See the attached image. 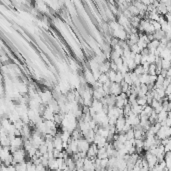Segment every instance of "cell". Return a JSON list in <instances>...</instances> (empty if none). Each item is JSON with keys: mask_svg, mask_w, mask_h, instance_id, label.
I'll use <instances>...</instances> for the list:
<instances>
[{"mask_svg": "<svg viewBox=\"0 0 171 171\" xmlns=\"http://www.w3.org/2000/svg\"><path fill=\"white\" fill-rule=\"evenodd\" d=\"M12 155H13V165L15 166L18 163L26 161L25 159H26V155H27V152L25 151L24 148H20V149L13 152Z\"/></svg>", "mask_w": 171, "mask_h": 171, "instance_id": "1", "label": "cell"}, {"mask_svg": "<svg viewBox=\"0 0 171 171\" xmlns=\"http://www.w3.org/2000/svg\"><path fill=\"white\" fill-rule=\"evenodd\" d=\"M144 159H145L146 162L148 163V166H149L150 171L155 165H157L159 163L158 158L155 156L154 154H152L150 151H145V153H144Z\"/></svg>", "mask_w": 171, "mask_h": 171, "instance_id": "2", "label": "cell"}, {"mask_svg": "<svg viewBox=\"0 0 171 171\" xmlns=\"http://www.w3.org/2000/svg\"><path fill=\"white\" fill-rule=\"evenodd\" d=\"M170 136H171V127L168 126H162L156 134V137L159 140H161V141L164 139H168Z\"/></svg>", "mask_w": 171, "mask_h": 171, "instance_id": "3", "label": "cell"}, {"mask_svg": "<svg viewBox=\"0 0 171 171\" xmlns=\"http://www.w3.org/2000/svg\"><path fill=\"white\" fill-rule=\"evenodd\" d=\"M65 151L67 152L69 156H72V155L75 153H78L79 151H78V141L77 140H74L71 138L70 141L68 142V145L66 147Z\"/></svg>", "mask_w": 171, "mask_h": 171, "instance_id": "4", "label": "cell"}, {"mask_svg": "<svg viewBox=\"0 0 171 171\" xmlns=\"http://www.w3.org/2000/svg\"><path fill=\"white\" fill-rule=\"evenodd\" d=\"M126 123L130 125V126H132V128L137 126V125L140 124L139 115H136V114H134V113H131L130 115H128L126 117Z\"/></svg>", "mask_w": 171, "mask_h": 171, "instance_id": "5", "label": "cell"}, {"mask_svg": "<svg viewBox=\"0 0 171 171\" xmlns=\"http://www.w3.org/2000/svg\"><path fill=\"white\" fill-rule=\"evenodd\" d=\"M90 146H91V144L87 141L85 138H81L80 140H78V151L79 152L87 153V151H88Z\"/></svg>", "mask_w": 171, "mask_h": 171, "instance_id": "6", "label": "cell"}, {"mask_svg": "<svg viewBox=\"0 0 171 171\" xmlns=\"http://www.w3.org/2000/svg\"><path fill=\"white\" fill-rule=\"evenodd\" d=\"M83 169H84V171H96V167H95V159L85 158Z\"/></svg>", "mask_w": 171, "mask_h": 171, "instance_id": "7", "label": "cell"}, {"mask_svg": "<svg viewBox=\"0 0 171 171\" xmlns=\"http://www.w3.org/2000/svg\"><path fill=\"white\" fill-rule=\"evenodd\" d=\"M126 125V117L125 116H120L116 121L115 124V128H116V132L117 133H122L124 126Z\"/></svg>", "mask_w": 171, "mask_h": 171, "instance_id": "8", "label": "cell"}, {"mask_svg": "<svg viewBox=\"0 0 171 171\" xmlns=\"http://www.w3.org/2000/svg\"><path fill=\"white\" fill-rule=\"evenodd\" d=\"M98 146L96 145V144H91L90 148L88 149V151H87V158L89 159H96L97 158V154H98Z\"/></svg>", "mask_w": 171, "mask_h": 171, "instance_id": "9", "label": "cell"}, {"mask_svg": "<svg viewBox=\"0 0 171 171\" xmlns=\"http://www.w3.org/2000/svg\"><path fill=\"white\" fill-rule=\"evenodd\" d=\"M107 139H106L105 137H102V136L96 134L95 135V139H94V144H96V145L98 146V148H101V147H105L106 145H107Z\"/></svg>", "mask_w": 171, "mask_h": 171, "instance_id": "10", "label": "cell"}, {"mask_svg": "<svg viewBox=\"0 0 171 171\" xmlns=\"http://www.w3.org/2000/svg\"><path fill=\"white\" fill-rule=\"evenodd\" d=\"M110 95H114V96H119V95L122 93V89H121V85L118 83H112L111 84V88H110Z\"/></svg>", "mask_w": 171, "mask_h": 171, "instance_id": "11", "label": "cell"}, {"mask_svg": "<svg viewBox=\"0 0 171 171\" xmlns=\"http://www.w3.org/2000/svg\"><path fill=\"white\" fill-rule=\"evenodd\" d=\"M47 168L50 170V171H57L59 170V163H58V159L56 158H52V159H49V162H48V166Z\"/></svg>", "mask_w": 171, "mask_h": 171, "instance_id": "12", "label": "cell"}, {"mask_svg": "<svg viewBox=\"0 0 171 171\" xmlns=\"http://www.w3.org/2000/svg\"><path fill=\"white\" fill-rule=\"evenodd\" d=\"M47 107H48L49 109H50V110H52V111L54 112L55 114L60 113L59 104H58V102H57V100H55V99H52L50 102H49L48 105H47Z\"/></svg>", "mask_w": 171, "mask_h": 171, "instance_id": "13", "label": "cell"}, {"mask_svg": "<svg viewBox=\"0 0 171 171\" xmlns=\"http://www.w3.org/2000/svg\"><path fill=\"white\" fill-rule=\"evenodd\" d=\"M54 116L55 113L50 110L48 107L46 108V110L44 111V113L42 114V118L44 119V121H48V120H54Z\"/></svg>", "mask_w": 171, "mask_h": 171, "instance_id": "14", "label": "cell"}, {"mask_svg": "<svg viewBox=\"0 0 171 171\" xmlns=\"http://www.w3.org/2000/svg\"><path fill=\"white\" fill-rule=\"evenodd\" d=\"M110 64H111V61H109V60H106L104 63H102L99 65V70L101 73H106L107 74L108 72L111 70V68H110Z\"/></svg>", "mask_w": 171, "mask_h": 171, "instance_id": "15", "label": "cell"}, {"mask_svg": "<svg viewBox=\"0 0 171 171\" xmlns=\"http://www.w3.org/2000/svg\"><path fill=\"white\" fill-rule=\"evenodd\" d=\"M141 20H142V19H141V17H140V16H133V17L130 19V24H131L132 27L138 29Z\"/></svg>", "mask_w": 171, "mask_h": 171, "instance_id": "16", "label": "cell"}, {"mask_svg": "<svg viewBox=\"0 0 171 171\" xmlns=\"http://www.w3.org/2000/svg\"><path fill=\"white\" fill-rule=\"evenodd\" d=\"M97 158L102 160V159H106L108 158V154L106 152V146L105 147H101L98 149V154H97Z\"/></svg>", "mask_w": 171, "mask_h": 171, "instance_id": "17", "label": "cell"}, {"mask_svg": "<svg viewBox=\"0 0 171 171\" xmlns=\"http://www.w3.org/2000/svg\"><path fill=\"white\" fill-rule=\"evenodd\" d=\"M71 138L72 139H74V140H80L81 138H83V134H82V132L80 131V129L79 128H76L75 130L71 133Z\"/></svg>", "mask_w": 171, "mask_h": 171, "instance_id": "18", "label": "cell"}, {"mask_svg": "<svg viewBox=\"0 0 171 171\" xmlns=\"http://www.w3.org/2000/svg\"><path fill=\"white\" fill-rule=\"evenodd\" d=\"M157 12L160 14V15H163V16H165V15L168 13V10H167V7L163 4L162 2H160V4L157 7Z\"/></svg>", "mask_w": 171, "mask_h": 171, "instance_id": "19", "label": "cell"}, {"mask_svg": "<svg viewBox=\"0 0 171 171\" xmlns=\"http://www.w3.org/2000/svg\"><path fill=\"white\" fill-rule=\"evenodd\" d=\"M168 118V112L164 111V110H162V111L158 114V122L159 123H162L166 121V119Z\"/></svg>", "mask_w": 171, "mask_h": 171, "instance_id": "20", "label": "cell"}, {"mask_svg": "<svg viewBox=\"0 0 171 171\" xmlns=\"http://www.w3.org/2000/svg\"><path fill=\"white\" fill-rule=\"evenodd\" d=\"M131 107H132V113L136 114V115H140V114L142 113L143 109H144V107H142V106H140L138 104L132 105Z\"/></svg>", "mask_w": 171, "mask_h": 171, "instance_id": "21", "label": "cell"}, {"mask_svg": "<svg viewBox=\"0 0 171 171\" xmlns=\"http://www.w3.org/2000/svg\"><path fill=\"white\" fill-rule=\"evenodd\" d=\"M127 9H128L129 11H130V13L132 14V16H139L140 11H139L137 8H136V6L133 5L132 3L127 7Z\"/></svg>", "mask_w": 171, "mask_h": 171, "instance_id": "22", "label": "cell"}, {"mask_svg": "<svg viewBox=\"0 0 171 171\" xmlns=\"http://www.w3.org/2000/svg\"><path fill=\"white\" fill-rule=\"evenodd\" d=\"M153 35H154L155 40L161 41L163 38H165V32L163 31V30H159V31H155Z\"/></svg>", "mask_w": 171, "mask_h": 171, "instance_id": "23", "label": "cell"}, {"mask_svg": "<svg viewBox=\"0 0 171 171\" xmlns=\"http://www.w3.org/2000/svg\"><path fill=\"white\" fill-rule=\"evenodd\" d=\"M15 168H16V171H27V161L18 163L15 165Z\"/></svg>", "mask_w": 171, "mask_h": 171, "instance_id": "24", "label": "cell"}, {"mask_svg": "<svg viewBox=\"0 0 171 171\" xmlns=\"http://www.w3.org/2000/svg\"><path fill=\"white\" fill-rule=\"evenodd\" d=\"M140 82L141 84H149V80H150V75L149 74H142L141 76H139Z\"/></svg>", "mask_w": 171, "mask_h": 171, "instance_id": "25", "label": "cell"}, {"mask_svg": "<svg viewBox=\"0 0 171 171\" xmlns=\"http://www.w3.org/2000/svg\"><path fill=\"white\" fill-rule=\"evenodd\" d=\"M153 112H154V110H153V108H152L150 105L145 106V107H144V109H143V111H142V113L145 114V115L148 116V117H150L151 114L153 113Z\"/></svg>", "mask_w": 171, "mask_h": 171, "instance_id": "26", "label": "cell"}, {"mask_svg": "<svg viewBox=\"0 0 171 171\" xmlns=\"http://www.w3.org/2000/svg\"><path fill=\"white\" fill-rule=\"evenodd\" d=\"M137 104L142 106V107H145V106L148 105L147 103V98L145 97H137Z\"/></svg>", "mask_w": 171, "mask_h": 171, "instance_id": "27", "label": "cell"}, {"mask_svg": "<svg viewBox=\"0 0 171 171\" xmlns=\"http://www.w3.org/2000/svg\"><path fill=\"white\" fill-rule=\"evenodd\" d=\"M98 81H99L100 83H102V84H106L107 82H109V77H108V75L106 74V73H102L101 76L99 77V79H98Z\"/></svg>", "mask_w": 171, "mask_h": 171, "instance_id": "28", "label": "cell"}, {"mask_svg": "<svg viewBox=\"0 0 171 171\" xmlns=\"http://www.w3.org/2000/svg\"><path fill=\"white\" fill-rule=\"evenodd\" d=\"M130 50L131 52L133 53V54H140L141 53V49L139 48V46L137 44H134V45H132V46H130Z\"/></svg>", "mask_w": 171, "mask_h": 171, "instance_id": "29", "label": "cell"}, {"mask_svg": "<svg viewBox=\"0 0 171 171\" xmlns=\"http://www.w3.org/2000/svg\"><path fill=\"white\" fill-rule=\"evenodd\" d=\"M116 74H117V72L116 71H113V70H110L107 75H108V77H109V80L111 81L112 83L115 82V79H116Z\"/></svg>", "mask_w": 171, "mask_h": 171, "instance_id": "30", "label": "cell"}, {"mask_svg": "<svg viewBox=\"0 0 171 171\" xmlns=\"http://www.w3.org/2000/svg\"><path fill=\"white\" fill-rule=\"evenodd\" d=\"M124 82L127 83V84H128L129 86H132V85H133V82H132V78H131L130 72L124 75Z\"/></svg>", "mask_w": 171, "mask_h": 171, "instance_id": "31", "label": "cell"}, {"mask_svg": "<svg viewBox=\"0 0 171 171\" xmlns=\"http://www.w3.org/2000/svg\"><path fill=\"white\" fill-rule=\"evenodd\" d=\"M148 74L149 75H157V69H156L155 64H150L149 70H148Z\"/></svg>", "mask_w": 171, "mask_h": 171, "instance_id": "32", "label": "cell"}, {"mask_svg": "<svg viewBox=\"0 0 171 171\" xmlns=\"http://www.w3.org/2000/svg\"><path fill=\"white\" fill-rule=\"evenodd\" d=\"M171 68V63L169 60H165V59H163L162 60V69H164V70H169Z\"/></svg>", "mask_w": 171, "mask_h": 171, "instance_id": "33", "label": "cell"}, {"mask_svg": "<svg viewBox=\"0 0 171 171\" xmlns=\"http://www.w3.org/2000/svg\"><path fill=\"white\" fill-rule=\"evenodd\" d=\"M118 141L125 144L127 141V137H126V134L125 133H118Z\"/></svg>", "mask_w": 171, "mask_h": 171, "instance_id": "34", "label": "cell"}, {"mask_svg": "<svg viewBox=\"0 0 171 171\" xmlns=\"http://www.w3.org/2000/svg\"><path fill=\"white\" fill-rule=\"evenodd\" d=\"M124 81V75L122 73H120V72H117L116 74V79H115V83H118L120 84L121 82Z\"/></svg>", "mask_w": 171, "mask_h": 171, "instance_id": "35", "label": "cell"}, {"mask_svg": "<svg viewBox=\"0 0 171 171\" xmlns=\"http://www.w3.org/2000/svg\"><path fill=\"white\" fill-rule=\"evenodd\" d=\"M40 151V153L42 154V155H44V154H46V153H48V147H47V145H46V143H43L42 145H41L40 147H39V149H38Z\"/></svg>", "mask_w": 171, "mask_h": 171, "instance_id": "36", "label": "cell"}, {"mask_svg": "<svg viewBox=\"0 0 171 171\" xmlns=\"http://www.w3.org/2000/svg\"><path fill=\"white\" fill-rule=\"evenodd\" d=\"M136 75L138 76H141L142 74H144V70H143V66L142 65H138L137 67L135 68V70L133 71Z\"/></svg>", "mask_w": 171, "mask_h": 171, "instance_id": "37", "label": "cell"}, {"mask_svg": "<svg viewBox=\"0 0 171 171\" xmlns=\"http://www.w3.org/2000/svg\"><path fill=\"white\" fill-rule=\"evenodd\" d=\"M156 58H157V56L155 54H149L147 57V62L149 64H154L155 61H156Z\"/></svg>", "mask_w": 171, "mask_h": 171, "instance_id": "38", "label": "cell"}, {"mask_svg": "<svg viewBox=\"0 0 171 171\" xmlns=\"http://www.w3.org/2000/svg\"><path fill=\"white\" fill-rule=\"evenodd\" d=\"M126 134V137H127V140H134L135 137H134V129H130L128 132L125 133Z\"/></svg>", "mask_w": 171, "mask_h": 171, "instance_id": "39", "label": "cell"}, {"mask_svg": "<svg viewBox=\"0 0 171 171\" xmlns=\"http://www.w3.org/2000/svg\"><path fill=\"white\" fill-rule=\"evenodd\" d=\"M27 171H36V165L31 160L27 161Z\"/></svg>", "mask_w": 171, "mask_h": 171, "instance_id": "40", "label": "cell"}, {"mask_svg": "<svg viewBox=\"0 0 171 171\" xmlns=\"http://www.w3.org/2000/svg\"><path fill=\"white\" fill-rule=\"evenodd\" d=\"M134 62L136 63V65H141V62H142V56L141 54H136L134 57Z\"/></svg>", "mask_w": 171, "mask_h": 171, "instance_id": "41", "label": "cell"}, {"mask_svg": "<svg viewBox=\"0 0 171 171\" xmlns=\"http://www.w3.org/2000/svg\"><path fill=\"white\" fill-rule=\"evenodd\" d=\"M152 24L154 26V29L155 31H159V30H162L161 29V24L159 21H152Z\"/></svg>", "mask_w": 171, "mask_h": 171, "instance_id": "42", "label": "cell"}, {"mask_svg": "<svg viewBox=\"0 0 171 171\" xmlns=\"http://www.w3.org/2000/svg\"><path fill=\"white\" fill-rule=\"evenodd\" d=\"M36 171H47V167L44 166L42 163L36 165Z\"/></svg>", "mask_w": 171, "mask_h": 171, "instance_id": "43", "label": "cell"}, {"mask_svg": "<svg viewBox=\"0 0 171 171\" xmlns=\"http://www.w3.org/2000/svg\"><path fill=\"white\" fill-rule=\"evenodd\" d=\"M110 68H111V70H113V71L118 72V67H117V65L113 61H111V64H110Z\"/></svg>", "mask_w": 171, "mask_h": 171, "instance_id": "44", "label": "cell"}, {"mask_svg": "<svg viewBox=\"0 0 171 171\" xmlns=\"http://www.w3.org/2000/svg\"><path fill=\"white\" fill-rule=\"evenodd\" d=\"M167 78H171V68L167 71Z\"/></svg>", "mask_w": 171, "mask_h": 171, "instance_id": "45", "label": "cell"}, {"mask_svg": "<svg viewBox=\"0 0 171 171\" xmlns=\"http://www.w3.org/2000/svg\"><path fill=\"white\" fill-rule=\"evenodd\" d=\"M171 111V101L168 102V112Z\"/></svg>", "mask_w": 171, "mask_h": 171, "instance_id": "46", "label": "cell"}, {"mask_svg": "<svg viewBox=\"0 0 171 171\" xmlns=\"http://www.w3.org/2000/svg\"><path fill=\"white\" fill-rule=\"evenodd\" d=\"M168 118H170V119H171V111H170V112H168Z\"/></svg>", "mask_w": 171, "mask_h": 171, "instance_id": "47", "label": "cell"}, {"mask_svg": "<svg viewBox=\"0 0 171 171\" xmlns=\"http://www.w3.org/2000/svg\"><path fill=\"white\" fill-rule=\"evenodd\" d=\"M49 171H50V170H49Z\"/></svg>", "mask_w": 171, "mask_h": 171, "instance_id": "48", "label": "cell"}]
</instances>
